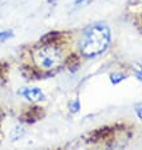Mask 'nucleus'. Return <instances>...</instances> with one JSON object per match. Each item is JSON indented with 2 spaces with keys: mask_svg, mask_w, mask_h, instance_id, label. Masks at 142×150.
<instances>
[{
  "mask_svg": "<svg viewBox=\"0 0 142 150\" xmlns=\"http://www.w3.org/2000/svg\"><path fill=\"white\" fill-rule=\"evenodd\" d=\"M69 110H70V112H72V114L79 112V110H80V101H79V98H75L69 103Z\"/></svg>",
  "mask_w": 142,
  "mask_h": 150,
  "instance_id": "6",
  "label": "nucleus"
},
{
  "mask_svg": "<svg viewBox=\"0 0 142 150\" xmlns=\"http://www.w3.org/2000/svg\"><path fill=\"white\" fill-rule=\"evenodd\" d=\"M33 61L39 69L53 71L62 66L64 56L61 49L53 43H44L33 52Z\"/></svg>",
  "mask_w": 142,
  "mask_h": 150,
  "instance_id": "2",
  "label": "nucleus"
},
{
  "mask_svg": "<svg viewBox=\"0 0 142 150\" xmlns=\"http://www.w3.org/2000/svg\"><path fill=\"white\" fill-rule=\"evenodd\" d=\"M135 112H136V115L138 116V119L142 120V102L135 105Z\"/></svg>",
  "mask_w": 142,
  "mask_h": 150,
  "instance_id": "7",
  "label": "nucleus"
},
{
  "mask_svg": "<svg viewBox=\"0 0 142 150\" xmlns=\"http://www.w3.org/2000/svg\"><path fill=\"white\" fill-rule=\"evenodd\" d=\"M85 1H89V0H75V5H80V4H82V3H85Z\"/></svg>",
  "mask_w": 142,
  "mask_h": 150,
  "instance_id": "9",
  "label": "nucleus"
},
{
  "mask_svg": "<svg viewBox=\"0 0 142 150\" xmlns=\"http://www.w3.org/2000/svg\"><path fill=\"white\" fill-rule=\"evenodd\" d=\"M14 35V32L11 29H6V30H1L0 32V44L5 43L6 40H9L11 37Z\"/></svg>",
  "mask_w": 142,
  "mask_h": 150,
  "instance_id": "4",
  "label": "nucleus"
},
{
  "mask_svg": "<svg viewBox=\"0 0 142 150\" xmlns=\"http://www.w3.org/2000/svg\"><path fill=\"white\" fill-rule=\"evenodd\" d=\"M135 73H136V77L142 82V66L141 64H137V68H135Z\"/></svg>",
  "mask_w": 142,
  "mask_h": 150,
  "instance_id": "8",
  "label": "nucleus"
},
{
  "mask_svg": "<svg viewBox=\"0 0 142 150\" xmlns=\"http://www.w3.org/2000/svg\"><path fill=\"white\" fill-rule=\"evenodd\" d=\"M126 74H122V73H118V72H114L110 74V82L113 85H118L119 82H122L123 80H126Z\"/></svg>",
  "mask_w": 142,
  "mask_h": 150,
  "instance_id": "5",
  "label": "nucleus"
},
{
  "mask_svg": "<svg viewBox=\"0 0 142 150\" xmlns=\"http://www.w3.org/2000/svg\"><path fill=\"white\" fill-rule=\"evenodd\" d=\"M110 44V29L105 24L87 27L80 38L79 49L86 58H94L107 51Z\"/></svg>",
  "mask_w": 142,
  "mask_h": 150,
  "instance_id": "1",
  "label": "nucleus"
},
{
  "mask_svg": "<svg viewBox=\"0 0 142 150\" xmlns=\"http://www.w3.org/2000/svg\"><path fill=\"white\" fill-rule=\"evenodd\" d=\"M20 96H23L24 98L29 102H39L44 100V93L43 91L38 88V87H23L18 91Z\"/></svg>",
  "mask_w": 142,
  "mask_h": 150,
  "instance_id": "3",
  "label": "nucleus"
}]
</instances>
